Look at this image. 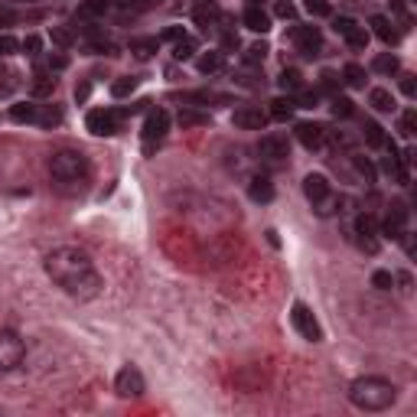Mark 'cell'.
Masks as SVG:
<instances>
[{
  "mask_svg": "<svg viewBox=\"0 0 417 417\" xmlns=\"http://www.w3.org/2000/svg\"><path fill=\"white\" fill-rule=\"evenodd\" d=\"M46 274L56 280L75 300H91L101 294V274L91 264L89 251L75 248V245H62V248L46 255Z\"/></svg>",
  "mask_w": 417,
  "mask_h": 417,
  "instance_id": "obj_1",
  "label": "cell"
},
{
  "mask_svg": "<svg viewBox=\"0 0 417 417\" xmlns=\"http://www.w3.org/2000/svg\"><path fill=\"white\" fill-rule=\"evenodd\" d=\"M50 176H52V186L59 189L62 196H79L91 176L89 157H85L82 150H72V147L56 150L50 157Z\"/></svg>",
  "mask_w": 417,
  "mask_h": 417,
  "instance_id": "obj_2",
  "label": "cell"
},
{
  "mask_svg": "<svg viewBox=\"0 0 417 417\" xmlns=\"http://www.w3.org/2000/svg\"><path fill=\"white\" fill-rule=\"evenodd\" d=\"M395 397H397V388L388 378H378V375L356 378L349 385V401L358 411H388V407L395 404Z\"/></svg>",
  "mask_w": 417,
  "mask_h": 417,
  "instance_id": "obj_3",
  "label": "cell"
},
{
  "mask_svg": "<svg viewBox=\"0 0 417 417\" xmlns=\"http://www.w3.org/2000/svg\"><path fill=\"white\" fill-rule=\"evenodd\" d=\"M303 196L310 199V206L317 208V215H333L339 206L336 192H333V186H329V179L323 173H310L303 179Z\"/></svg>",
  "mask_w": 417,
  "mask_h": 417,
  "instance_id": "obj_4",
  "label": "cell"
},
{
  "mask_svg": "<svg viewBox=\"0 0 417 417\" xmlns=\"http://www.w3.org/2000/svg\"><path fill=\"white\" fill-rule=\"evenodd\" d=\"M26 358V346L13 329H0V372H13L23 365Z\"/></svg>",
  "mask_w": 417,
  "mask_h": 417,
  "instance_id": "obj_5",
  "label": "cell"
},
{
  "mask_svg": "<svg viewBox=\"0 0 417 417\" xmlns=\"http://www.w3.org/2000/svg\"><path fill=\"white\" fill-rule=\"evenodd\" d=\"M121 121L124 114L114 108H95L89 111V118H85V128L95 134V137H108V134H118L121 130Z\"/></svg>",
  "mask_w": 417,
  "mask_h": 417,
  "instance_id": "obj_6",
  "label": "cell"
},
{
  "mask_svg": "<svg viewBox=\"0 0 417 417\" xmlns=\"http://www.w3.org/2000/svg\"><path fill=\"white\" fill-rule=\"evenodd\" d=\"M167 130H169V114L163 108L157 111H150L147 121H144V153H153V150L160 147V140L167 137Z\"/></svg>",
  "mask_w": 417,
  "mask_h": 417,
  "instance_id": "obj_7",
  "label": "cell"
},
{
  "mask_svg": "<svg viewBox=\"0 0 417 417\" xmlns=\"http://www.w3.org/2000/svg\"><path fill=\"white\" fill-rule=\"evenodd\" d=\"M290 323H294V329H297L303 339H310V342H319V339H323V329H319L317 317H313V310H310L307 303H294Z\"/></svg>",
  "mask_w": 417,
  "mask_h": 417,
  "instance_id": "obj_8",
  "label": "cell"
},
{
  "mask_svg": "<svg viewBox=\"0 0 417 417\" xmlns=\"http://www.w3.org/2000/svg\"><path fill=\"white\" fill-rule=\"evenodd\" d=\"M258 157H261V163H271V167H278V163H287V157H290L287 137H280V134H268V137H261Z\"/></svg>",
  "mask_w": 417,
  "mask_h": 417,
  "instance_id": "obj_9",
  "label": "cell"
},
{
  "mask_svg": "<svg viewBox=\"0 0 417 417\" xmlns=\"http://www.w3.org/2000/svg\"><path fill=\"white\" fill-rule=\"evenodd\" d=\"M114 391H118L121 397H140L144 395V391H147V381L140 375V368H134V365L121 368L118 378H114Z\"/></svg>",
  "mask_w": 417,
  "mask_h": 417,
  "instance_id": "obj_10",
  "label": "cell"
},
{
  "mask_svg": "<svg viewBox=\"0 0 417 417\" xmlns=\"http://www.w3.org/2000/svg\"><path fill=\"white\" fill-rule=\"evenodd\" d=\"M356 235H358V245H362V251H368V255H375L378 251V222L372 212H362L356 219Z\"/></svg>",
  "mask_w": 417,
  "mask_h": 417,
  "instance_id": "obj_11",
  "label": "cell"
},
{
  "mask_svg": "<svg viewBox=\"0 0 417 417\" xmlns=\"http://www.w3.org/2000/svg\"><path fill=\"white\" fill-rule=\"evenodd\" d=\"M290 36H294V43H297V50L303 56H319V50H323V33L317 26H294Z\"/></svg>",
  "mask_w": 417,
  "mask_h": 417,
  "instance_id": "obj_12",
  "label": "cell"
},
{
  "mask_svg": "<svg viewBox=\"0 0 417 417\" xmlns=\"http://www.w3.org/2000/svg\"><path fill=\"white\" fill-rule=\"evenodd\" d=\"M333 26H336V33L349 43V46H352V50H365V46H368V33H365V26H358L356 20H349V17H339V20L333 23Z\"/></svg>",
  "mask_w": 417,
  "mask_h": 417,
  "instance_id": "obj_13",
  "label": "cell"
},
{
  "mask_svg": "<svg viewBox=\"0 0 417 417\" xmlns=\"http://www.w3.org/2000/svg\"><path fill=\"white\" fill-rule=\"evenodd\" d=\"M381 232H385L388 238H401V235L407 232V208H404V202H395V206L388 208L385 222H381Z\"/></svg>",
  "mask_w": 417,
  "mask_h": 417,
  "instance_id": "obj_14",
  "label": "cell"
},
{
  "mask_svg": "<svg viewBox=\"0 0 417 417\" xmlns=\"http://www.w3.org/2000/svg\"><path fill=\"white\" fill-rule=\"evenodd\" d=\"M232 121H235V128L264 130V124H268V114H264L261 108H238L235 114H232Z\"/></svg>",
  "mask_w": 417,
  "mask_h": 417,
  "instance_id": "obj_15",
  "label": "cell"
},
{
  "mask_svg": "<svg viewBox=\"0 0 417 417\" xmlns=\"http://www.w3.org/2000/svg\"><path fill=\"white\" fill-rule=\"evenodd\" d=\"M297 140L307 150H323V144H326V128H323V124H297Z\"/></svg>",
  "mask_w": 417,
  "mask_h": 417,
  "instance_id": "obj_16",
  "label": "cell"
},
{
  "mask_svg": "<svg viewBox=\"0 0 417 417\" xmlns=\"http://www.w3.org/2000/svg\"><path fill=\"white\" fill-rule=\"evenodd\" d=\"M245 26H248L251 33H268L271 30V17L261 10L258 0H255V3H248V10H245Z\"/></svg>",
  "mask_w": 417,
  "mask_h": 417,
  "instance_id": "obj_17",
  "label": "cell"
},
{
  "mask_svg": "<svg viewBox=\"0 0 417 417\" xmlns=\"http://www.w3.org/2000/svg\"><path fill=\"white\" fill-rule=\"evenodd\" d=\"M248 196L255 199V202H271V199H274V183H271L268 176H251Z\"/></svg>",
  "mask_w": 417,
  "mask_h": 417,
  "instance_id": "obj_18",
  "label": "cell"
},
{
  "mask_svg": "<svg viewBox=\"0 0 417 417\" xmlns=\"http://www.w3.org/2000/svg\"><path fill=\"white\" fill-rule=\"evenodd\" d=\"M372 30H375V36L381 43H388V46H395V43L401 40V33L395 30V23L388 20V17H372Z\"/></svg>",
  "mask_w": 417,
  "mask_h": 417,
  "instance_id": "obj_19",
  "label": "cell"
},
{
  "mask_svg": "<svg viewBox=\"0 0 417 417\" xmlns=\"http://www.w3.org/2000/svg\"><path fill=\"white\" fill-rule=\"evenodd\" d=\"M192 17H196V23L202 26V30H208V26H215L222 17V10L212 3V0H206V3H199L196 10H192Z\"/></svg>",
  "mask_w": 417,
  "mask_h": 417,
  "instance_id": "obj_20",
  "label": "cell"
},
{
  "mask_svg": "<svg viewBox=\"0 0 417 417\" xmlns=\"http://www.w3.org/2000/svg\"><path fill=\"white\" fill-rule=\"evenodd\" d=\"M33 124H40V128H59L62 124V111L56 105H36V121Z\"/></svg>",
  "mask_w": 417,
  "mask_h": 417,
  "instance_id": "obj_21",
  "label": "cell"
},
{
  "mask_svg": "<svg viewBox=\"0 0 417 417\" xmlns=\"http://www.w3.org/2000/svg\"><path fill=\"white\" fill-rule=\"evenodd\" d=\"M176 121H179V128H183V130H189V128H202V124H208V114H206V111H192V108H179V114H176Z\"/></svg>",
  "mask_w": 417,
  "mask_h": 417,
  "instance_id": "obj_22",
  "label": "cell"
},
{
  "mask_svg": "<svg viewBox=\"0 0 417 417\" xmlns=\"http://www.w3.org/2000/svg\"><path fill=\"white\" fill-rule=\"evenodd\" d=\"M160 50V40H153V36H140V40H130V52L137 56V59H150L153 52Z\"/></svg>",
  "mask_w": 417,
  "mask_h": 417,
  "instance_id": "obj_23",
  "label": "cell"
},
{
  "mask_svg": "<svg viewBox=\"0 0 417 417\" xmlns=\"http://www.w3.org/2000/svg\"><path fill=\"white\" fill-rule=\"evenodd\" d=\"M52 89H56V79H52L50 72H36L30 82V91L36 95V98H43V95H52Z\"/></svg>",
  "mask_w": 417,
  "mask_h": 417,
  "instance_id": "obj_24",
  "label": "cell"
},
{
  "mask_svg": "<svg viewBox=\"0 0 417 417\" xmlns=\"http://www.w3.org/2000/svg\"><path fill=\"white\" fill-rule=\"evenodd\" d=\"M294 111H297L294 98H274L271 101V118L274 121H290L294 118Z\"/></svg>",
  "mask_w": 417,
  "mask_h": 417,
  "instance_id": "obj_25",
  "label": "cell"
},
{
  "mask_svg": "<svg viewBox=\"0 0 417 417\" xmlns=\"http://www.w3.org/2000/svg\"><path fill=\"white\" fill-rule=\"evenodd\" d=\"M362 137H365L368 147H385V130H381V124H375V121H365L362 124Z\"/></svg>",
  "mask_w": 417,
  "mask_h": 417,
  "instance_id": "obj_26",
  "label": "cell"
},
{
  "mask_svg": "<svg viewBox=\"0 0 417 417\" xmlns=\"http://www.w3.org/2000/svg\"><path fill=\"white\" fill-rule=\"evenodd\" d=\"M111 7V0H85L79 7V13H75V20H89V17H98V13H105Z\"/></svg>",
  "mask_w": 417,
  "mask_h": 417,
  "instance_id": "obj_27",
  "label": "cell"
},
{
  "mask_svg": "<svg viewBox=\"0 0 417 417\" xmlns=\"http://www.w3.org/2000/svg\"><path fill=\"white\" fill-rule=\"evenodd\" d=\"M372 69L381 72V75H395V72L401 69V62H397V56H391V52H381V56H375Z\"/></svg>",
  "mask_w": 417,
  "mask_h": 417,
  "instance_id": "obj_28",
  "label": "cell"
},
{
  "mask_svg": "<svg viewBox=\"0 0 417 417\" xmlns=\"http://www.w3.org/2000/svg\"><path fill=\"white\" fill-rule=\"evenodd\" d=\"M368 101H372V108H375V111H395V108H397V105H395V95H391V91H385V89H375Z\"/></svg>",
  "mask_w": 417,
  "mask_h": 417,
  "instance_id": "obj_29",
  "label": "cell"
},
{
  "mask_svg": "<svg viewBox=\"0 0 417 417\" xmlns=\"http://www.w3.org/2000/svg\"><path fill=\"white\" fill-rule=\"evenodd\" d=\"M278 82H280V89H284V91H300V89H303V75H300L297 69H284Z\"/></svg>",
  "mask_w": 417,
  "mask_h": 417,
  "instance_id": "obj_30",
  "label": "cell"
},
{
  "mask_svg": "<svg viewBox=\"0 0 417 417\" xmlns=\"http://www.w3.org/2000/svg\"><path fill=\"white\" fill-rule=\"evenodd\" d=\"M196 69L199 72H219L222 69V52H206V56H199L196 59Z\"/></svg>",
  "mask_w": 417,
  "mask_h": 417,
  "instance_id": "obj_31",
  "label": "cell"
},
{
  "mask_svg": "<svg viewBox=\"0 0 417 417\" xmlns=\"http://www.w3.org/2000/svg\"><path fill=\"white\" fill-rule=\"evenodd\" d=\"M10 118L17 121V124H33V121H36V105H13Z\"/></svg>",
  "mask_w": 417,
  "mask_h": 417,
  "instance_id": "obj_32",
  "label": "cell"
},
{
  "mask_svg": "<svg viewBox=\"0 0 417 417\" xmlns=\"http://www.w3.org/2000/svg\"><path fill=\"white\" fill-rule=\"evenodd\" d=\"M134 89H137V79H130V75H121V79L111 85V95H114V98H128Z\"/></svg>",
  "mask_w": 417,
  "mask_h": 417,
  "instance_id": "obj_33",
  "label": "cell"
},
{
  "mask_svg": "<svg viewBox=\"0 0 417 417\" xmlns=\"http://www.w3.org/2000/svg\"><path fill=\"white\" fill-rule=\"evenodd\" d=\"M192 52H196V40H192V36H183V40H176V50H173V56H176L179 62L192 59Z\"/></svg>",
  "mask_w": 417,
  "mask_h": 417,
  "instance_id": "obj_34",
  "label": "cell"
},
{
  "mask_svg": "<svg viewBox=\"0 0 417 417\" xmlns=\"http://www.w3.org/2000/svg\"><path fill=\"white\" fill-rule=\"evenodd\" d=\"M342 75H346V85H352V89H362V85H365V69H362V66H346Z\"/></svg>",
  "mask_w": 417,
  "mask_h": 417,
  "instance_id": "obj_35",
  "label": "cell"
},
{
  "mask_svg": "<svg viewBox=\"0 0 417 417\" xmlns=\"http://www.w3.org/2000/svg\"><path fill=\"white\" fill-rule=\"evenodd\" d=\"M333 114H336V118H352L356 108H352V101H349L346 95H336V98H333Z\"/></svg>",
  "mask_w": 417,
  "mask_h": 417,
  "instance_id": "obj_36",
  "label": "cell"
},
{
  "mask_svg": "<svg viewBox=\"0 0 417 417\" xmlns=\"http://www.w3.org/2000/svg\"><path fill=\"white\" fill-rule=\"evenodd\" d=\"M50 36H52V43H56V46H62V50H69L72 43H75V36H72V30H66V26H52V30H50Z\"/></svg>",
  "mask_w": 417,
  "mask_h": 417,
  "instance_id": "obj_37",
  "label": "cell"
},
{
  "mask_svg": "<svg viewBox=\"0 0 417 417\" xmlns=\"http://www.w3.org/2000/svg\"><path fill=\"white\" fill-rule=\"evenodd\" d=\"M303 7H307L313 17H333V7H329L326 0H303Z\"/></svg>",
  "mask_w": 417,
  "mask_h": 417,
  "instance_id": "obj_38",
  "label": "cell"
},
{
  "mask_svg": "<svg viewBox=\"0 0 417 417\" xmlns=\"http://www.w3.org/2000/svg\"><path fill=\"white\" fill-rule=\"evenodd\" d=\"M356 169H358V176L365 179V183H375V167H372L365 157H356Z\"/></svg>",
  "mask_w": 417,
  "mask_h": 417,
  "instance_id": "obj_39",
  "label": "cell"
},
{
  "mask_svg": "<svg viewBox=\"0 0 417 417\" xmlns=\"http://www.w3.org/2000/svg\"><path fill=\"white\" fill-rule=\"evenodd\" d=\"M317 101H319V91H303L300 89V98L294 101L297 108H317Z\"/></svg>",
  "mask_w": 417,
  "mask_h": 417,
  "instance_id": "obj_40",
  "label": "cell"
},
{
  "mask_svg": "<svg viewBox=\"0 0 417 417\" xmlns=\"http://www.w3.org/2000/svg\"><path fill=\"white\" fill-rule=\"evenodd\" d=\"M414 128H417V114H414V111H404V114H401V134H404V137H411V134H414Z\"/></svg>",
  "mask_w": 417,
  "mask_h": 417,
  "instance_id": "obj_41",
  "label": "cell"
},
{
  "mask_svg": "<svg viewBox=\"0 0 417 417\" xmlns=\"http://www.w3.org/2000/svg\"><path fill=\"white\" fill-rule=\"evenodd\" d=\"M372 284H375L378 290H391V287H395V278H391L388 271H375V278H372Z\"/></svg>",
  "mask_w": 417,
  "mask_h": 417,
  "instance_id": "obj_42",
  "label": "cell"
},
{
  "mask_svg": "<svg viewBox=\"0 0 417 417\" xmlns=\"http://www.w3.org/2000/svg\"><path fill=\"white\" fill-rule=\"evenodd\" d=\"M319 89H323V91H336L339 89V75H336V72H323V75H319Z\"/></svg>",
  "mask_w": 417,
  "mask_h": 417,
  "instance_id": "obj_43",
  "label": "cell"
},
{
  "mask_svg": "<svg viewBox=\"0 0 417 417\" xmlns=\"http://www.w3.org/2000/svg\"><path fill=\"white\" fill-rule=\"evenodd\" d=\"M17 46H20V43L13 40L10 33H0V56H10V52H17Z\"/></svg>",
  "mask_w": 417,
  "mask_h": 417,
  "instance_id": "obj_44",
  "label": "cell"
},
{
  "mask_svg": "<svg viewBox=\"0 0 417 417\" xmlns=\"http://www.w3.org/2000/svg\"><path fill=\"white\" fill-rule=\"evenodd\" d=\"M23 50H26V56H40L43 40L40 36H26V40H23Z\"/></svg>",
  "mask_w": 417,
  "mask_h": 417,
  "instance_id": "obj_45",
  "label": "cell"
},
{
  "mask_svg": "<svg viewBox=\"0 0 417 417\" xmlns=\"http://www.w3.org/2000/svg\"><path fill=\"white\" fill-rule=\"evenodd\" d=\"M264 56H268V46H264V43H255L248 50V62H264Z\"/></svg>",
  "mask_w": 417,
  "mask_h": 417,
  "instance_id": "obj_46",
  "label": "cell"
},
{
  "mask_svg": "<svg viewBox=\"0 0 417 417\" xmlns=\"http://www.w3.org/2000/svg\"><path fill=\"white\" fill-rule=\"evenodd\" d=\"M66 66H69L66 56H50V59H46V69H50V72H62Z\"/></svg>",
  "mask_w": 417,
  "mask_h": 417,
  "instance_id": "obj_47",
  "label": "cell"
},
{
  "mask_svg": "<svg viewBox=\"0 0 417 417\" xmlns=\"http://www.w3.org/2000/svg\"><path fill=\"white\" fill-rule=\"evenodd\" d=\"M278 17H284V20H294V17H297V10H294L290 0H280L278 3Z\"/></svg>",
  "mask_w": 417,
  "mask_h": 417,
  "instance_id": "obj_48",
  "label": "cell"
},
{
  "mask_svg": "<svg viewBox=\"0 0 417 417\" xmlns=\"http://www.w3.org/2000/svg\"><path fill=\"white\" fill-rule=\"evenodd\" d=\"M401 91H404L407 98H414V91H417V82H414V75H401Z\"/></svg>",
  "mask_w": 417,
  "mask_h": 417,
  "instance_id": "obj_49",
  "label": "cell"
},
{
  "mask_svg": "<svg viewBox=\"0 0 417 417\" xmlns=\"http://www.w3.org/2000/svg\"><path fill=\"white\" fill-rule=\"evenodd\" d=\"M222 46H225V50H235V46H238V33L225 30V33H222Z\"/></svg>",
  "mask_w": 417,
  "mask_h": 417,
  "instance_id": "obj_50",
  "label": "cell"
},
{
  "mask_svg": "<svg viewBox=\"0 0 417 417\" xmlns=\"http://www.w3.org/2000/svg\"><path fill=\"white\" fill-rule=\"evenodd\" d=\"M183 36H186V30H183V26H169V30L163 33V40H169V43H176V40H183Z\"/></svg>",
  "mask_w": 417,
  "mask_h": 417,
  "instance_id": "obj_51",
  "label": "cell"
},
{
  "mask_svg": "<svg viewBox=\"0 0 417 417\" xmlns=\"http://www.w3.org/2000/svg\"><path fill=\"white\" fill-rule=\"evenodd\" d=\"M89 95H91V85H89V82H82V85H75V98H79V101H85Z\"/></svg>",
  "mask_w": 417,
  "mask_h": 417,
  "instance_id": "obj_52",
  "label": "cell"
},
{
  "mask_svg": "<svg viewBox=\"0 0 417 417\" xmlns=\"http://www.w3.org/2000/svg\"><path fill=\"white\" fill-rule=\"evenodd\" d=\"M13 20H17L13 10H0V26H7V23H13Z\"/></svg>",
  "mask_w": 417,
  "mask_h": 417,
  "instance_id": "obj_53",
  "label": "cell"
},
{
  "mask_svg": "<svg viewBox=\"0 0 417 417\" xmlns=\"http://www.w3.org/2000/svg\"><path fill=\"white\" fill-rule=\"evenodd\" d=\"M134 3H140V7H147V3H150V0H134Z\"/></svg>",
  "mask_w": 417,
  "mask_h": 417,
  "instance_id": "obj_54",
  "label": "cell"
}]
</instances>
